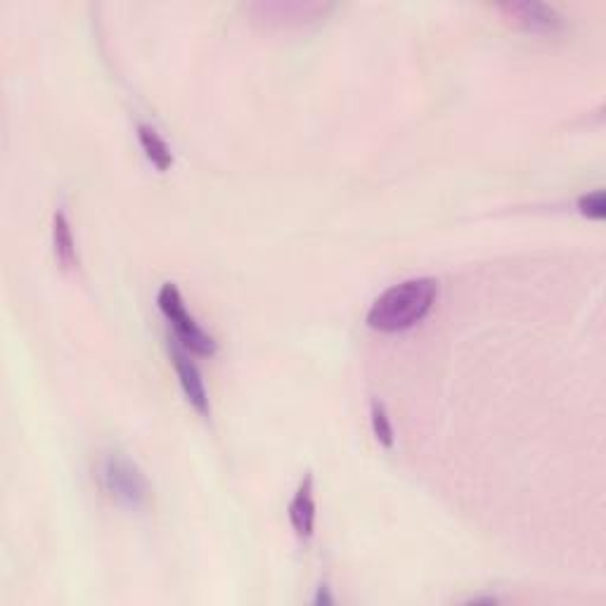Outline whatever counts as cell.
I'll return each instance as SVG.
<instances>
[{
  "label": "cell",
  "instance_id": "9",
  "mask_svg": "<svg viewBox=\"0 0 606 606\" xmlns=\"http://www.w3.org/2000/svg\"><path fill=\"white\" fill-rule=\"evenodd\" d=\"M370 422H372V434L379 443H382L384 448H393V443H396V436H393V427H391V417L389 412H386L384 403L372 401L370 405Z\"/></svg>",
  "mask_w": 606,
  "mask_h": 606
},
{
  "label": "cell",
  "instance_id": "10",
  "mask_svg": "<svg viewBox=\"0 0 606 606\" xmlns=\"http://www.w3.org/2000/svg\"><path fill=\"white\" fill-rule=\"evenodd\" d=\"M578 211L585 218H592V221H604L606 218V195L604 190H595L590 195H583L578 199Z\"/></svg>",
  "mask_w": 606,
  "mask_h": 606
},
{
  "label": "cell",
  "instance_id": "8",
  "mask_svg": "<svg viewBox=\"0 0 606 606\" xmlns=\"http://www.w3.org/2000/svg\"><path fill=\"white\" fill-rule=\"evenodd\" d=\"M138 143L143 147L145 157L152 161L154 166H157V171H169L173 166V152L171 147L166 145V140L161 138V135L154 131L152 126L140 124L138 126Z\"/></svg>",
  "mask_w": 606,
  "mask_h": 606
},
{
  "label": "cell",
  "instance_id": "6",
  "mask_svg": "<svg viewBox=\"0 0 606 606\" xmlns=\"http://www.w3.org/2000/svg\"><path fill=\"white\" fill-rule=\"evenodd\" d=\"M289 521L296 535L308 540L315 528V493H313V474H308L296 488L292 502H289Z\"/></svg>",
  "mask_w": 606,
  "mask_h": 606
},
{
  "label": "cell",
  "instance_id": "7",
  "mask_svg": "<svg viewBox=\"0 0 606 606\" xmlns=\"http://www.w3.org/2000/svg\"><path fill=\"white\" fill-rule=\"evenodd\" d=\"M53 244H55L57 261H60V266L64 270H72L74 266H79L72 223H69V218L62 209H57L53 216Z\"/></svg>",
  "mask_w": 606,
  "mask_h": 606
},
{
  "label": "cell",
  "instance_id": "1",
  "mask_svg": "<svg viewBox=\"0 0 606 606\" xmlns=\"http://www.w3.org/2000/svg\"><path fill=\"white\" fill-rule=\"evenodd\" d=\"M436 296L438 282L434 277H415V280L393 285L372 303V308L367 311V325L384 334L410 330L427 318L434 308Z\"/></svg>",
  "mask_w": 606,
  "mask_h": 606
},
{
  "label": "cell",
  "instance_id": "4",
  "mask_svg": "<svg viewBox=\"0 0 606 606\" xmlns=\"http://www.w3.org/2000/svg\"><path fill=\"white\" fill-rule=\"evenodd\" d=\"M498 12L512 24L533 34H557L564 29V17L545 3H502Z\"/></svg>",
  "mask_w": 606,
  "mask_h": 606
},
{
  "label": "cell",
  "instance_id": "11",
  "mask_svg": "<svg viewBox=\"0 0 606 606\" xmlns=\"http://www.w3.org/2000/svg\"><path fill=\"white\" fill-rule=\"evenodd\" d=\"M334 599H332V595H330V588H325V585H322V588L318 590V595H315V604H332Z\"/></svg>",
  "mask_w": 606,
  "mask_h": 606
},
{
  "label": "cell",
  "instance_id": "3",
  "mask_svg": "<svg viewBox=\"0 0 606 606\" xmlns=\"http://www.w3.org/2000/svg\"><path fill=\"white\" fill-rule=\"evenodd\" d=\"M157 306L161 315L171 322L178 344H183L188 351L197 353V356H214L218 348L216 339L206 330H202L199 322L188 313L183 296H180V289L176 285H171V282L161 285L157 294Z\"/></svg>",
  "mask_w": 606,
  "mask_h": 606
},
{
  "label": "cell",
  "instance_id": "2",
  "mask_svg": "<svg viewBox=\"0 0 606 606\" xmlns=\"http://www.w3.org/2000/svg\"><path fill=\"white\" fill-rule=\"evenodd\" d=\"M100 481L109 498L126 509H143L150 502V486L135 462L124 455H107L100 467Z\"/></svg>",
  "mask_w": 606,
  "mask_h": 606
},
{
  "label": "cell",
  "instance_id": "5",
  "mask_svg": "<svg viewBox=\"0 0 606 606\" xmlns=\"http://www.w3.org/2000/svg\"><path fill=\"white\" fill-rule=\"evenodd\" d=\"M171 358H173V367H176L180 389H183L188 403L199 412V415L209 417L211 415L209 393H206L202 372H199V367L195 363H192L188 348H185L183 344H178V341H173Z\"/></svg>",
  "mask_w": 606,
  "mask_h": 606
}]
</instances>
